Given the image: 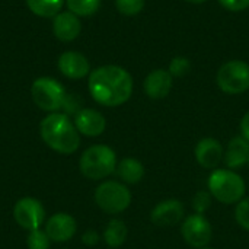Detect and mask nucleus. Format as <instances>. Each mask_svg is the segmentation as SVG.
<instances>
[{
  "instance_id": "f257e3e1",
  "label": "nucleus",
  "mask_w": 249,
  "mask_h": 249,
  "mask_svg": "<svg viewBox=\"0 0 249 249\" xmlns=\"http://www.w3.org/2000/svg\"><path fill=\"white\" fill-rule=\"evenodd\" d=\"M133 76L117 64H105L90 71L88 89L92 99L108 108L124 105L133 95Z\"/></svg>"
},
{
  "instance_id": "f03ea898",
  "label": "nucleus",
  "mask_w": 249,
  "mask_h": 249,
  "mask_svg": "<svg viewBox=\"0 0 249 249\" xmlns=\"http://www.w3.org/2000/svg\"><path fill=\"white\" fill-rule=\"evenodd\" d=\"M39 134L42 142L57 153L71 155L80 146V133L64 112H51L41 120Z\"/></svg>"
},
{
  "instance_id": "7ed1b4c3",
  "label": "nucleus",
  "mask_w": 249,
  "mask_h": 249,
  "mask_svg": "<svg viewBox=\"0 0 249 249\" xmlns=\"http://www.w3.org/2000/svg\"><path fill=\"white\" fill-rule=\"evenodd\" d=\"M207 190L217 203L233 206L245 197L247 184L245 179L236 171L228 168H217L212 171L209 177Z\"/></svg>"
},
{
  "instance_id": "20e7f679",
  "label": "nucleus",
  "mask_w": 249,
  "mask_h": 249,
  "mask_svg": "<svg viewBox=\"0 0 249 249\" xmlns=\"http://www.w3.org/2000/svg\"><path fill=\"white\" fill-rule=\"evenodd\" d=\"M117 163V153L112 147L107 144H93L82 153L79 169L85 178L101 181L115 172Z\"/></svg>"
},
{
  "instance_id": "39448f33",
  "label": "nucleus",
  "mask_w": 249,
  "mask_h": 249,
  "mask_svg": "<svg viewBox=\"0 0 249 249\" xmlns=\"http://www.w3.org/2000/svg\"><path fill=\"white\" fill-rule=\"evenodd\" d=\"M95 203L107 214L115 216L125 212L133 200L131 191L121 181H104L95 190Z\"/></svg>"
},
{
  "instance_id": "423d86ee",
  "label": "nucleus",
  "mask_w": 249,
  "mask_h": 249,
  "mask_svg": "<svg viewBox=\"0 0 249 249\" xmlns=\"http://www.w3.org/2000/svg\"><path fill=\"white\" fill-rule=\"evenodd\" d=\"M31 96L34 104L39 109L51 114L63 109V104L66 101L67 93L64 86L58 80L44 76L34 80L31 86Z\"/></svg>"
},
{
  "instance_id": "0eeeda50",
  "label": "nucleus",
  "mask_w": 249,
  "mask_h": 249,
  "mask_svg": "<svg viewBox=\"0 0 249 249\" xmlns=\"http://www.w3.org/2000/svg\"><path fill=\"white\" fill-rule=\"evenodd\" d=\"M216 83L226 95H241L249 90V64L244 60L223 63L216 74Z\"/></svg>"
},
{
  "instance_id": "6e6552de",
  "label": "nucleus",
  "mask_w": 249,
  "mask_h": 249,
  "mask_svg": "<svg viewBox=\"0 0 249 249\" xmlns=\"http://www.w3.org/2000/svg\"><path fill=\"white\" fill-rule=\"evenodd\" d=\"M181 236L191 248L209 247L213 238V226L204 214H188L181 222Z\"/></svg>"
},
{
  "instance_id": "1a4fd4ad",
  "label": "nucleus",
  "mask_w": 249,
  "mask_h": 249,
  "mask_svg": "<svg viewBox=\"0 0 249 249\" xmlns=\"http://www.w3.org/2000/svg\"><path fill=\"white\" fill-rule=\"evenodd\" d=\"M13 217L16 223L25 231H36L45 222V209L42 203L34 197H23L16 201L13 207Z\"/></svg>"
},
{
  "instance_id": "9d476101",
  "label": "nucleus",
  "mask_w": 249,
  "mask_h": 249,
  "mask_svg": "<svg viewBox=\"0 0 249 249\" xmlns=\"http://www.w3.org/2000/svg\"><path fill=\"white\" fill-rule=\"evenodd\" d=\"M185 219V207L178 198L159 201L150 212V222L158 228H172Z\"/></svg>"
},
{
  "instance_id": "9b49d317",
  "label": "nucleus",
  "mask_w": 249,
  "mask_h": 249,
  "mask_svg": "<svg viewBox=\"0 0 249 249\" xmlns=\"http://www.w3.org/2000/svg\"><path fill=\"white\" fill-rule=\"evenodd\" d=\"M194 156H196L197 163L201 168H204L207 171H214L223 162L225 147L217 139L204 137L196 144Z\"/></svg>"
},
{
  "instance_id": "f8f14e48",
  "label": "nucleus",
  "mask_w": 249,
  "mask_h": 249,
  "mask_svg": "<svg viewBox=\"0 0 249 249\" xmlns=\"http://www.w3.org/2000/svg\"><path fill=\"white\" fill-rule=\"evenodd\" d=\"M61 74L71 80H79L90 74L89 60L79 51H64L57 61Z\"/></svg>"
},
{
  "instance_id": "ddd939ff",
  "label": "nucleus",
  "mask_w": 249,
  "mask_h": 249,
  "mask_svg": "<svg viewBox=\"0 0 249 249\" xmlns=\"http://www.w3.org/2000/svg\"><path fill=\"white\" fill-rule=\"evenodd\" d=\"M77 232L76 219L67 213H55L45 223V233L51 242H67Z\"/></svg>"
},
{
  "instance_id": "4468645a",
  "label": "nucleus",
  "mask_w": 249,
  "mask_h": 249,
  "mask_svg": "<svg viewBox=\"0 0 249 249\" xmlns=\"http://www.w3.org/2000/svg\"><path fill=\"white\" fill-rule=\"evenodd\" d=\"M174 86V77L168 71V69H155L152 70L144 82H143V90L147 95V98L153 101H159L166 98Z\"/></svg>"
},
{
  "instance_id": "2eb2a0df",
  "label": "nucleus",
  "mask_w": 249,
  "mask_h": 249,
  "mask_svg": "<svg viewBox=\"0 0 249 249\" xmlns=\"http://www.w3.org/2000/svg\"><path fill=\"white\" fill-rule=\"evenodd\" d=\"M77 131L86 137H99L107 128L105 117L93 108H82L73 120Z\"/></svg>"
},
{
  "instance_id": "dca6fc26",
  "label": "nucleus",
  "mask_w": 249,
  "mask_h": 249,
  "mask_svg": "<svg viewBox=\"0 0 249 249\" xmlns=\"http://www.w3.org/2000/svg\"><path fill=\"white\" fill-rule=\"evenodd\" d=\"M53 32L57 39L63 42L74 41L82 32V22L79 16L66 10L53 18Z\"/></svg>"
},
{
  "instance_id": "f3484780",
  "label": "nucleus",
  "mask_w": 249,
  "mask_h": 249,
  "mask_svg": "<svg viewBox=\"0 0 249 249\" xmlns=\"http://www.w3.org/2000/svg\"><path fill=\"white\" fill-rule=\"evenodd\" d=\"M225 166L232 171H238L248 165L249 162V142L244 139L241 134L235 136L229 140L226 150H225V158H223Z\"/></svg>"
},
{
  "instance_id": "a211bd4d",
  "label": "nucleus",
  "mask_w": 249,
  "mask_h": 249,
  "mask_svg": "<svg viewBox=\"0 0 249 249\" xmlns=\"http://www.w3.org/2000/svg\"><path fill=\"white\" fill-rule=\"evenodd\" d=\"M117 177L120 178V181L125 185H136L139 184L146 174L144 165L131 156H127L124 159H121L117 163V169H115Z\"/></svg>"
},
{
  "instance_id": "6ab92c4d",
  "label": "nucleus",
  "mask_w": 249,
  "mask_h": 249,
  "mask_svg": "<svg viewBox=\"0 0 249 249\" xmlns=\"http://www.w3.org/2000/svg\"><path fill=\"white\" fill-rule=\"evenodd\" d=\"M128 236L127 225L121 219H111L104 231V241L109 248H120Z\"/></svg>"
},
{
  "instance_id": "aec40b11",
  "label": "nucleus",
  "mask_w": 249,
  "mask_h": 249,
  "mask_svg": "<svg viewBox=\"0 0 249 249\" xmlns=\"http://www.w3.org/2000/svg\"><path fill=\"white\" fill-rule=\"evenodd\" d=\"M66 0H26L28 9L39 18H54Z\"/></svg>"
},
{
  "instance_id": "412c9836",
  "label": "nucleus",
  "mask_w": 249,
  "mask_h": 249,
  "mask_svg": "<svg viewBox=\"0 0 249 249\" xmlns=\"http://www.w3.org/2000/svg\"><path fill=\"white\" fill-rule=\"evenodd\" d=\"M102 0H66V6L69 12L74 13L79 18L92 16L101 7Z\"/></svg>"
},
{
  "instance_id": "4be33fe9",
  "label": "nucleus",
  "mask_w": 249,
  "mask_h": 249,
  "mask_svg": "<svg viewBox=\"0 0 249 249\" xmlns=\"http://www.w3.org/2000/svg\"><path fill=\"white\" fill-rule=\"evenodd\" d=\"M213 196L210 194V191L207 190H201V191H197L193 197V201H191V206H193V212L197 213V214H206V212L212 207V203H213Z\"/></svg>"
},
{
  "instance_id": "5701e85b",
  "label": "nucleus",
  "mask_w": 249,
  "mask_h": 249,
  "mask_svg": "<svg viewBox=\"0 0 249 249\" xmlns=\"http://www.w3.org/2000/svg\"><path fill=\"white\" fill-rule=\"evenodd\" d=\"M146 0H115L117 10L124 16H136L144 9Z\"/></svg>"
},
{
  "instance_id": "b1692460",
  "label": "nucleus",
  "mask_w": 249,
  "mask_h": 249,
  "mask_svg": "<svg viewBox=\"0 0 249 249\" xmlns=\"http://www.w3.org/2000/svg\"><path fill=\"white\" fill-rule=\"evenodd\" d=\"M168 71L172 77H184L191 71V61L187 57L177 55L171 60Z\"/></svg>"
},
{
  "instance_id": "393cba45",
  "label": "nucleus",
  "mask_w": 249,
  "mask_h": 249,
  "mask_svg": "<svg viewBox=\"0 0 249 249\" xmlns=\"http://www.w3.org/2000/svg\"><path fill=\"white\" fill-rule=\"evenodd\" d=\"M51 239L45 233V231L36 229L31 231L28 238H26V245L29 249H50Z\"/></svg>"
},
{
  "instance_id": "a878e982",
  "label": "nucleus",
  "mask_w": 249,
  "mask_h": 249,
  "mask_svg": "<svg viewBox=\"0 0 249 249\" xmlns=\"http://www.w3.org/2000/svg\"><path fill=\"white\" fill-rule=\"evenodd\" d=\"M235 220L236 223L249 232V197H244L235 207Z\"/></svg>"
},
{
  "instance_id": "bb28decb",
  "label": "nucleus",
  "mask_w": 249,
  "mask_h": 249,
  "mask_svg": "<svg viewBox=\"0 0 249 249\" xmlns=\"http://www.w3.org/2000/svg\"><path fill=\"white\" fill-rule=\"evenodd\" d=\"M229 12H244L249 7V0H217Z\"/></svg>"
},
{
  "instance_id": "cd10ccee",
  "label": "nucleus",
  "mask_w": 249,
  "mask_h": 249,
  "mask_svg": "<svg viewBox=\"0 0 249 249\" xmlns=\"http://www.w3.org/2000/svg\"><path fill=\"white\" fill-rule=\"evenodd\" d=\"M99 241H101V236H99V233H98L96 231L89 229V231H86V232L82 235V242H83L86 247H95V245L99 244Z\"/></svg>"
},
{
  "instance_id": "c85d7f7f",
  "label": "nucleus",
  "mask_w": 249,
  "mask_h": 249,
  "mask_svg": "<svg viewBox=\"0 0 249 249\" xmlns=\"http://www.w3.org/2000/svg\"><path fill=\"white\" fill-rule=\"evenodd\" d=\"M239 130H241V136L249 142V111L245 112V115L242 117L239 123Z\"/></svg>"
},
{
  "instance_id": "c756f323",
  "label": "nucleus",
  "mask_w": 249,
  "mask_h": 249,
  "mask_svg": "<svg viewBox=\"0 0 249 249\" xmlns=\"http://www.w3.org/2000/svg\"><path fill=\"white\" fill-rule=\"evenodd\" d=\"M185 1L193 3V4H203V3H206V1H209V0H185Z\"/></svg>"
},
{
  "instance_id": "7c9ffc66",
  "label": "nucleus",
  "mask_w": 249,
  "mask_h": 249,
  "mask_svg": "<svg viewBox=\"0 0 249 249\" xmlns=\"http://www.w3.org/2000/svg\"><path fill=\"white\" fill-rule=\"evenodd\" d=\"M200 249H213V248H210V247H206V248H200Z\"/></svg>"
},
{
  "instance_id": "2f4dec72",
  "label": "nucleus",
  "mask_w": 249,
  "mask_h": 249,
  "mask_svg": "<svg viewBox=\"0 0 249 249\" xmlns=\"http://www.w3.org/2000/svg\"><path fill=\"white\" fill-rule=\"evenodd\" d=\"M248 165H249V162H248Z\"/></svg>"
}]
</instances>
